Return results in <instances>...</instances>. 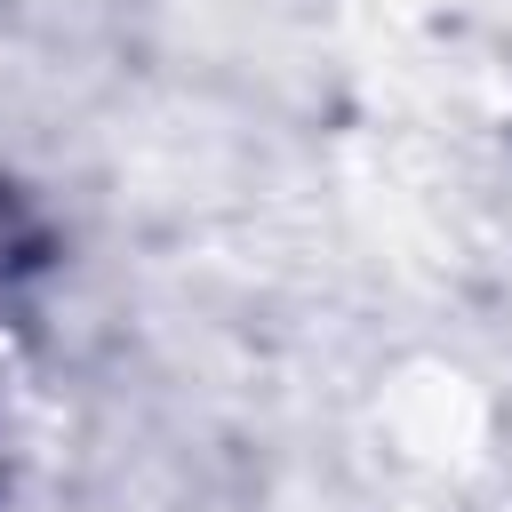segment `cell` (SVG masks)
<instances>
[]
</instances>
